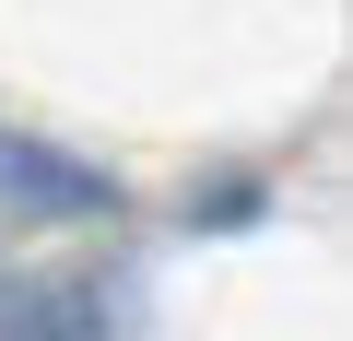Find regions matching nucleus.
<instances>
[{"mask_svg": "<svg viewBox=\"0 0 353 341\" xmlns=\"http://www.w3.org/2000/svg\"><path fill=\"white\" fill-rule=\"evenodd\" d=\"M0 212H24V224H94V212H118V177H94V165L0 130Z\"/></svg>", "mask_w": 353, "mask_h": 341, "instance_id": "1", "label": "nucleus"}, {"mask_svg": "<svg viewBox=\"0 0 353 341\" xmlns=\"http://www.w3.org/2000/svg\"><path fill=\"white\" fill-rule=\"evenodd\" d=\"M0 329H12V341H118L83 282H12V294H0Z\"/></svg>", "mask_w": 353, "mask_h": 341, "instance_id": "2", "label": "nucleus"}]
</instances>
